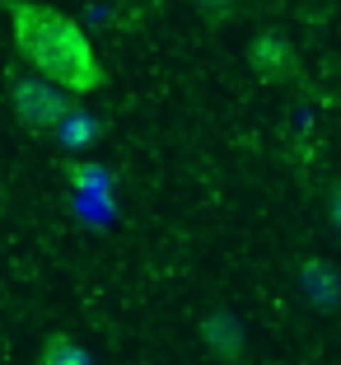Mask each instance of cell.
<instances>
[{"label":"cell","mask_w":341,"mask_h":365,"mask_svg":"<svg viewBox=\"0 0 341 365\" xmlns=\"http://www.w3.org/2000/svg\"><path fill=\"white\" fill-rule=\"evenodd\" d=\"M243 56L262 85H295L299 80V52L280 29H257Z\"/></svg>","instance_id":"cell-3"},{"label":"cell","mask_w":341,"mask_h":365,"mask_svg":"<svg viewBox=\"0 0 341 365\" xmlns=\"http://www.w3.org/2000/svg\"><path fill=\"white\" fill-rule=\"evenodd\" d=\"M182 5H192L196 14H206L211 24H224L229 14L238 10V0H182Z\"/></svg>","instance_id":"cell-5"},{"label":"cell","mask_w":341,"mask_h":365,"mask_svg":"<svg viewBox=\"0 0 341 365\" xmlns=\"http://www.w3.org/2000/svg\"><path fill=\"white\" fill-rule=\"evenodd\" d=\"M10 108H14V122L33 136H47L56 131L75 108V94H65L61 85L43 76H14L10 80Z\"/></svg>","instance_id":"cell-2"},{"label":"cell","mask_w":341,"mask_h":365,"mask_svg":"<svg viewBox=\"0 0 341 365\" xmlns=\"http://www.w3.org/2000/svg\"><path fill=\"white\" fill-rule=\"evenodd\" d=\"M10 14V38L19 61L28 66L33 76L61 85L65 94H94L103 89L107 71L98 61L89 33L70 19V14L52 10L43 0H5Z\"/></svg>","instance_id":"cell-1"},{"label":"cell","mask_w":341,"mask_h":365,"mask_svg":"<svg viewBox=\"0 0 341 365\" xmlns=\"http://www.w3.org/2000/svg\"><path fill=\"white\" fill-rule=\"evenodd\" d=\"M38 365H94V361H89V351L70 333H52L43 342V351H38Z\"/></svg>","instance_id":"cell-4"}]
</instances>
